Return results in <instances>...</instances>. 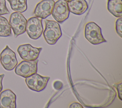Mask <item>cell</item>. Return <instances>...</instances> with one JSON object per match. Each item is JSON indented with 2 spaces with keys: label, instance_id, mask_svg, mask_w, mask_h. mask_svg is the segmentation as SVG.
Here are the masks:
<instances>
[{
  "label": "cell",
  "instance_id": "cell-20",
  "mask_svg": "<svg viewBox=\"0 0 122 108\" xmlns=\"http://www.w3.org/2000/svg\"><path fill=\"white\" fill-rule=\"evenodd\" d=\"M4 77V74H0V93L2 90V80Z\"/></svg>",
  "mask_w": 122,
  "mask_h": 108
},
{
  "label": "cell",
  "instance_id": "cell-17",
  "mask_svg": "<svg viewBox=\"0 0 122 108\" xmlns=\"http://www.w3.org/2000/svg\"><path fill=\"white\" fill-rule=\"evenodd\" d=\"M10 13L6 4L5 0H0V16Z\"/></svg>",
  "mask_w": 122,
  "mask_h": 108
},
{
  "label": "cell",
  "instance_id": "cell-21",
  "mask_svg": "<svg viewBox=\"0 0 122 108\" xmlns=\"http://www.w3.org/2000/svg\"><path fill=\"white\" fill-rule=\"evenodd\" d=\"M64 0L66 1L67 2H69V1H71V0Z\"/></svg>",
  "mask_w": 122,
  "mask_h": 108
},
{
  "label": "cell",
  "instance_id": "cell-16",
  "mask_svg": "<svg viewBox=\"0 0 122 108\" xmlns=\"http://www.w3.org/2000/svg\"><path fill=\"white\" fill-rule=\"evenodd\" d=\"M122 18L120 17L117 19L115 22V29L117 34L121 37H122Z\"/></svg>",
  "mask_w": 122,
  "mask_h": 108
},
{
  "label": "cell",
  "instance_id": "cell-11",
  "mask_svg": "<svg viewBox=\"0 0 122 108\" xmlns=\"http://www.w3.org/2000/svg\"><path fill=\"white\" fill-rule=\"evenodd\" d=\"M16 96L10 89L2 91L0 94V108H16Z\"/></svg>",
  "mask_w": 122,
  "mask_h": 108
},
{
  "label": "cell",
  "instance_id": "cell-18",
  "mask_svg": "<svg viewBox=\"0 0 122 108\" xmlns=\"http://www.w3.org/2000/svg\"><path fill=\"white\" fill-rule=\"evenodd\" d=\"M115 87L117 88V90L118 91V97L119 98L122 100V82H121L119 84H116L115 85H114Z\"/></svg>",
  "mask_w": 122,
  "mask_h": 108
},
{
  "label": "cell",
  "instance_id": "cell-7",
  "mask_svg": "<svg viewBox=\"0 0 122 108\" xmlns=\"http://www.w3.org/2000/svg\"><path fill=\"white\" fill-rule=\"evenodd\" d=\"M51 14L58 23L64 22L68 18L70 14L68 2L64 0H58L54 3Z\"/></svg>",
  "mask_w": 122,
  "mask_h": 108
},
{
  "label": "cell",
  "instance_id": "cell-12",
  "mask_svg": "<svg viewBox=\"0 0 122 108\" xmlns=\"http://www.w3.org/2000/svg\"><path fill=\"white\" fill-rule=\"evenodd\" d=\"M68 5L70 12L77 15L83 14L88 8L85 0H72L68 2Z\"/></svg>",
  "mask_w": 122,
  "mask_h": 108
},
{
  "label": "cell",
  "instance_id": "cell-10",
  "mask_svg": "<svg viewBox=\"0 0 122 108\" xmlns=\"http://www.w3.org/2000/svg\"><path fill=\"white\" fill-rule=\"evenodd\" d=\"M55 3L53 0H42L36 6L33 13L34 15L41 19H45L52 13Z\"/></svg>",
  "mask_w": 122,
  "mask_h": 108
},
{
  "label": "cell",
  "instance_id": "cell-9",
  "mask_svg": "<svg viewBox=\"0 0 122 108\" xmlns=\"http://www.w3.org/2000/svg\"><path fill=\"white\" fill-rule=\"evenodd\" d=\"M42 48H35L30 44L20 45L17 49V52L20 57L24 60L33 61L37 59Z\"/></svg>",
  "mask_w": 122,
  "mask_h": 108
},
{
  "label": "cell",
  "instance_id": "cell-4",
  "mask_svg": "<svg viewBox=\"0 0 122 108\" xmlns=\"http://www.w3.org/2000/svg\"><path fill=\"white\" fill-rule=\"evenodd\" d=\"M26 31L30 39H37L39 38L43 31L41 19L37 17L29 19L27 21Z\"/></svg>",
  "mask_w": 122,
  "mask_h": 108
},
{
  "label": "cell",
  "instance_id": "cell-8",
  "mask_svg": "<svg viewBox=\"0 0 122 108\" xmlns=\"http://www.w3.org/2000/svg\"><path fill=\"white\" fill-rule=\"evenodd\" d=\"M0 63L3 68L8 71L13 70L18 64L15 53L8 45H6L0 53Z\"/></svg>",
  "mask_w": 122,
  "mask_h": 108
},
{
  "label": "cell",
  "instance_id": "cell-19",
  "mask_svg": "<svg viewBox=\"0 0 122 108\" xmlns=\"http://www.w3.org/2000/svg\"><path fill=\"white\" fill-rule=\"evenodd\" d=\"M69 108H83V107L81 104L78 102H73L71 103L70 106Z\"/></svg>",
  "mask_w": 122,
  "mask_h": 108
},
{
  "label": "cell",
  "instance_id": "cell-6",
  "mask_svg": "<svg viewBox=\"0 0 122 108\" xmlns=\"http://www.w3.org/2000/svg\"><path fill=\"white\" fill-rule=\"evenodd\" d=\"M38 61V59L33 61H21L15 67V73L25 78L37 73Z\"/></svg>",
  "mask_w": 122,
  "mask_h": 108
},
{
  "label": "cell",
  "instance_id": "cell-15",
  "mask_svg": "<svg viewBox=\"0 0 122 108\" xmlns=\"http://www.w3.org/2000/svg\"><path fill=\"white\" fill-rule=\"evenodd\" d=\"M7 1L13 10L22 13L27 9V0H7Z\"/></svg>",
  "mask_w": 122,
  "mask_h": 108
},
{
  "label": "cell",
  "instance_id": "cell-2",
  "mask_svg": "<svg viewBox=\"0 0 122 108\" xmlns=\"http://www.w3.org/2000/svg\"><path fill=\"white\" fill-rule=\"evenodd\" d=\"M84 35L88 41L93 45H98L107 41L102 35L101 28L92 21L88 22L85 25Z\"/></svg>",
  "mask_w": 122,
  "mask_h": 108
},
{
  "label": "cell",
  "instance_id": "cell-5",
  "mask_svg": "<svg viewBox=\"0 0 122 108\" xmlns=\"http://www.w3.org/2000/svg\"><path fill=\"white\" fill-rule=\"evenodd\" d=\"M50 79L49 77H43L35 73L26 78L25 82L30 90L40 92L45 89Z\"/></svg>",
  "mask_w": 122,
  "mask_h": 108
},
{
  "label": "cell",
  "instance_id": "cell-13",
  "mask_svg": "<svg viewBox=\"0 0 122 108\" xmlns=\"http://www.w3.org/2000/svg\"><path fill=\"white\" fill-rule=\"evenodd\" d=\"M107 9L114 16L120 18L122 16V0H108Z\"/></svg>",
  "mask_w": 122,
  "mask_h": 108
},
{
  "label": "cell",
  "instance_id": "cell-3",
  "mask_svg": "<svg viewBox=\"0 0 122 108\" xmlns=\"http://www.w3.org/2000/svg\"><path fill=\"white\" fill-rule=\"evenodd\" d=\"M27 21L26 19L20 12L15 11L11 14L9 23L15 38L26 31Z\"/></svg>",
  "mask_w": 122,
  "mask_h": 108
},
{
  "label": "cell",
  "instance_id": "cell-14",
  "mask_svg": "<svg viewBox=\"0 0 122 108\" xmlns=\"http://www.w3.org/2000/svg\"><path fill=\"white\" fill-rule=\"evenodd\" d=\"M11 35V28L6 18L0 16V37H7Z\"/></svg>",
  "mask_w": 122,
  "mask_h": 108
},
{
  "label": "cell",
  "instance_id": "cell-1",
  "mask_svg": "<svg viewBox=\"0 0 122 108\" xmlns=\"http://www.w3.org/2000/svg\"><path fill=\"white\" fill-rule=\"evenodd\" d=\"M45 28L43 35L46 42L50 45H54L62 35L60 25L58 22L46 20Z\"/></svg>",
  "mask_w": 122,
  "mask_h": 108
}]
</instances>
